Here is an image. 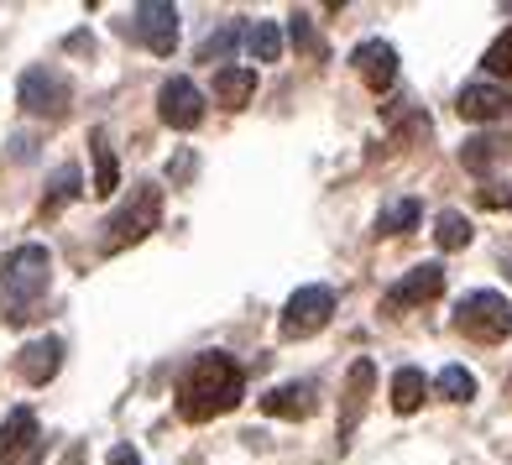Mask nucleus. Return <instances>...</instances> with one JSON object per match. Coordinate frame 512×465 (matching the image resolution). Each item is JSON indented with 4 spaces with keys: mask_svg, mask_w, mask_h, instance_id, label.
Wrapping results in <instances>:
<instances>
[{
    "mask_svg": "<svg viewBox=\"0 0 512 465\" xmlns=\"http://www.w3.org/2000/svg\"><path fill=\"white\" fill-rule=\"evenodd\" d=\"M246 398V371L236 356L225 351H204L189 361L178 382V418L183 424H209V418H220L230 408H241Z\"/></svg>",
    "mask_w": 512,
    "mask_h": 465,
    "instance_id": "1",
    "label": "nucleus"
},
{
    "mask_svg": "<svg viewBox=\"0 0 512 465\" xmlns=\"http://www.w3.org/2000/svg\"><path fill=\"white\" fill-rule=\"evenodd\" d=\"M48 283H53L48 246L27 241L6 251V262H0V324H27L32 309L48 298Z\"/></svg>",
    "mask_w": 512,
    "mask_h": 465,
    "instance_id": "2",
    "label": "nucleus"
},
{
    "mask_svg": "<svg viewBox=\"0 0 512 465\" xmlns=\"http://www.w3.org/2000/svg\"><path fill=\"white\" fill-rule=\"evenodd\" d=\"M157 225H162V189H157V183H136L131 199L105 220L100 251H105V257H115V251H126V246H136V241H147Z\"/></svg>",
    "mask_w": 512,
    "mask_h": 465,
    "instance_id": "3",
    "label": "nucleus"
},
{
    "mask_svg": "<svg viewBox=\"0 0 512 465\" xmlns=\"http://www.w3.org/2000/svg\"><path fill=\"white\" fill-rule=\"evenodd\" d=\"M455 330L476 345H502L512 335V304L492 288H476L455 304Z\"/></svg>",
    "mask_w": 512,
    "mask_h": 465,
    "instance_id": "4",
    "label": "nucleus"
},
{
    "mask_svg": "<svg viewBox=\"0 0 512 465\" xmlns=\"http://www.w3.org/2000/svg\"><path fill=\"white\" fill-rule=\"evenodd\" d=\"M330 319H335V288L309 283V288H298L288 304H283L277 335H283V340H309V335H319Z\"/></svg>",
    "mask_w": 512,
    "mask_h": 465,
    "instance_id": "5",
    "label": "nucleus"
},
{
    "mask_svg": "<svg viewBox=\"0 0 512 465\" xmlns=\"http://www.w3.org/2000/svg\"><path fill=\"white\" fill-rule=\"evenodd\" d=\"M16 100L27 115H42V121H63L68 105H74V84L58 68H27L16 84Z\"/></svg>",
    "mask_w": 512,
    "mask_h": 465,
    "instance_id": "6",
    "label": "nucleus"
},
{
    "mask_svg": "<svg viewBox=\"0 0 512 465\" xmlns=\"http://www.w3.org/2000/svg\"><path fill=\"white\" fill-rule=\"evenodd\" d=\"M121 37H136L157 58H173V48H178V6H168V0H142V6L121 21Z\"/></svg>",
    "mask_w": 512,
    "mask_h": 465,
    "instance_id": "7",
    "label": "nucleus"
},
{
    "mask_svg": "<svg viewBox=\"0 0 512 465\" xmlns=\"http://www.w3.org/2000/svg\"><path fill=\"white\" fill-rule=\"evenodd\" d=\"M371 392H377V361L371 356H356L351 371H345V392H340V439H351L356 424L371 408Z\"/></svg>",
    "mask_w": 512,
    "mask_h": 465,
    "instance_id": "8",
    "label": "nucleus"
},
{
    "mask_svg": "<svg viewBox=\"0 0 512 465\" xmlns=\"http://www.w3.org/2000/svg\"><path fill=\"white\" fill-rule=\"evenodd\" d=\"M157 115H162V126H173V131H194V126L204 121V95H199V84L183 79V74H173L168 84L157 89Z\"/></svg>",
    "mask_w": 512,
    "mask_h": 465,
    "instance_id": "9",
    "label": "nucleus"
},
{
    "mask_svg": "<svg viewBox=\"0 0 512 465\" xmlns=\"http://www.w3.org/2000/svg\"><path fill=\"white\" fill-rule=\"evenodd\" d=\"M455 110H460V121H476V126L507 121V115H512V89L507 84H492V79L465 84L460 95H455Z\"/></svg>",
    "mask_w": 512,
    "mask_h": 465,
    "instance_id": "10",
    "label": "nucleus"
},
{
    "mask_svg": "<svg viewBox=\"0 0 512 465\" xmlns=\"http://www.w3.org/2000/svg\"><path fill=\"white\" fill-rule=\"evenodd\" d=\"M351 68L361 74V84L371 89V95H387L392 84H398V48L382 37H366L361 48L351 53Z\"/></svg>",
    "mask_w": 512,
    "mask_h": 465,
    "instance_id": "11",
    "label": "nucleus"
},
{
    "mask_svg": "<svg viewBox=\"0 0 512 465\" xmlns=\"http://www.w3.org/2000/svg\"><path fill=\"white\" fill-rule=\"evenodd\" d=\"M439 293H445V267H439V262H424V267H413L408 277H398V283L387 288L382 304H387L392 314H403V309L429 304V298H439Z\"/></svg>",
    "mask_w": 512,
    "mask_h": 465,
    "instance_id": "12",
    "label": "nucleus"
},
{
    "mask_svg": "<svg viewBox=\"0 0 512 465\" xmlns=\"http://www.w3.org/2000/svg\"><path fill=\"white\" fill-rule=\"evenodd\" d=\"M58 366H63V340L58 335H42L32 345H21V356H16V371L27 387H48L58 377Z\"/></svg>",
    "mask_w": 512,
    "mask_h": 465,
    "instance_id": "13",
    "label": "nucleus"
},
{
    "mask_svg": "<svg viewBox=\"0 0 512 465\" xmlns=\"http://www.w3.org/2000/svg\"><path fill=\"white\" fill-rule=\"evenodd\" d=\"M314 408H319V387L314 382H283V387H272L267 398H262V413L267 418H314Z\"/></svg>",
    "mask_w": 512,
    "mask_h": 465,
    "instance_id": "14",
    "label": "nucleus"
},
{
    "mask_svg": "<svg viewBox=\"0 0 512 465\" xmlns=\"http://www.w3.org/2000/svg\"><path fill=\"white\" fill-rule=\"evenodd\" d=\"M37 450V413L32 408H11L0 424V465H16L21 455Z\"/></svg>",
    "mask_w": 512,
    "mask_h": 465,
    "instance_id": "15",
    "label": "nucleus"
},
{
    "mask_svg": "<svg viewBox=\"0 0 512 465\" xmlns=\"http://www.w3.org/2000/svg\"><path fill=\"white\" fill-rule=\"evenodd\" d=\"M256 95V68L246 63H230V68H215V100L225 110H246Z\"/></svg>",
    "mask_w": 512,
    "mask_h": 465,
    "instance_id": "16",
    "label": "nucleus"
},
{
    "mask_svg": "<svg viewBox=\"0 0 512 465\" xmlns=\"http://www.w3.org/2000/svg\"><path fill=\"white\" fill-rule=\"evenodd\" d=\"M89 152H95V183H89V194H95V199H110L115 189H121V168H115L110 136L95 131V136H89Z\"/></svg>",
    "mask_w": 512,
    "mask_h": 465,
    "instance_id": "17",
    "label": "nucleus"
},
{
    "mask_svg": "<svg viewBox=\"0 0 512 465\" xmlns=\"http://www.w3.org/2000/svg\"><path fill=\"white\" fill-rule=\"evenodd\" d=\"M74 199H84V173L74 168V162H63V168L53 173L48 194H42V215H58V209H68Z\"/></svg>",
    "mask_w": 512,
    "mask_h": 465,
    "instance_id": "18",
    "label": "nucleus"
},
{
    "mask_svg": "<svg viewBox=\"0 0 512 465\" xmlns=\"http://www.w3.org/2000/svg\"><path fill=\"white\" fill-rule=\"evenodd\" d=\"M241 37H246V21H225L220 32H209L204 37V48H199V63H209V68H230V58H236V48H241Z\"/></svg>",
    "mask_w": 512,
    "mask_h": 465,
    "instance_id": "19",
    "label": "nucleus"
},
{
    "mask_svg": "<svg viewBox=\"0 0 512 465\" xmlns=\"http://www.w3.org/2000/svg\"><path fill=\"white\" fill-rule=\"evenodd\" d=\"M241 48H246L256 63H277V58H283V32H277V21H246Z\"/></svg>",
    "mask_w": 512,
    "mask_h": 465,
    "instance_id": "20",
    "label": "nucleus"
},
{
    "mask_svg": "<svg viewBox=\"0 0 512 465\" xmlns=\"http://www.w3.org/2000/svg\"><path fill=\"white\" fill-rule=\"evenodd\" d=\"M424 392H429L424 371H418V366H403L398 377H392V408H398V413H418V403H424Z\"/></svg>",
    "mask_w": 512,
    "mask_h": 465,
    "instance_id": "21",
    "label": "nucleus"
},
{
    "mask_svg": "<svg viewBox=\"0 0 512 465\" xmlns=\"http://www.w3.org/2000/svg\"><path fill=\"white\" fill-rule=\"evenodd\" d=\"M471 236H476V230H471V220H465L460 209H445V215L434 220V241H439V251H465V246H471Z\"/></svg>",
    "mask_w": 512,
    "mask_h": 465,
    "instance_id": "22",
    "label": "nucleus"
},
{
    "mask_svg": "<svg viewBox=\"0 0 512 465\" xmlns=\"http://www.w3.org/2000/svg\"><path fill=\"white\" fill-rule=\"evenodd\" d=\"M434 392H439L445 403H471V398H476V377H471L465 366H445V371L434 377Z\"/></svg>",
    "mask_w": 512,
    "mask_h": 465,
    "instance_id": "23",
    "label": "nucleus"
},
{
    "mask_svg": "<svg viewBox=\"0 0 512 465\" xmlns=\"http://www.w3.org/2000/svg\"><path fill=\"white\" fill-rule=\"evenodd\" d=\"M418 215H424L418 199H398L392 209H382V215H377V236H408V230L418 225Z\"/></svg>",
    "mask_w": 512,
    "mask_h": 465,
    "instance_id": "24",
    "label": "nucleus"
},
{
    "mask_svg": "<svg viewBox=\"0 0 512 465\" xmlns=\"http://www.w3.org/2000/svg\"><path fill=\"white\" fill-rule=\"evenodd\" d=\"M497 157H507V142H497V136H476V142L460 147V162H465L471 173H486Z\"/></svg>",
    "mask_w": 512,
    "mask_h": 465,
    "instance_id": "25",
    "label": "nucleus"
},
{
    "mask_svg": "<svg viewBox=\"0 0 512 465\" xmlns=\"http://www.w3.org/2000/svg\"><path fill=\"white\" fill-rule=\"evenodd\" d=\"M481 68H486V74H492V79H507L512 84V27L492 42V48H486V58H481Z\"/></svg>",
    "mask_w": 512,
    "mask_h": 465,
    "instance_id": "26",
    "label": "nucleus"
},
{
    "mask_svg": "<svg viewBox=\"0 0 512 465\" xmlns=\"http://www.w3.org/2000/svg\"><path fill=\"white\" fill-rule=\"evenodd\" d=\"M288 37H293V48H304V53L324 58V42H319V32H314V21H309L304 11H293V16H288Z\"/></svg>",
    "mask_w": 512,
    "mask_h": 465,
    "instance_id": "27",
    "label": "nucleus"
},
{
    "mask_svg": "<svg viewBox=\"0 0 512 465\" xmlns=\"http://www.w3.org/2000/svg\"><path fill=\"white\" fill-rule=\"evenodd\" d=\"M110 465H142V455H136L131 445H115L110 450Z\"/></svg>",
    "mask_w": 512,
    "mask_h": 465,
    "instance_id": "28",
    "label": "nucleus"
}]
</instances>
